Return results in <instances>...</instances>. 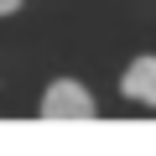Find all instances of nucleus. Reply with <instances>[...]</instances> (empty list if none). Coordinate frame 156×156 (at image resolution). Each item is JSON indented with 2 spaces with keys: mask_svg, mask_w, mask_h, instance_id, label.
Instances as JSON below:
<instances>
[{
  "mask_svg": "<svg viewBox=\"0 0 156 156\" xmlns=\"http://www.w3.org/2000/svg\"><path fill=\"white\" fill-rule=\"evenodd\" d=\"M94 115H99V99L78 78H52L42 89V99H37V120L42 125H89Z\"/></svg>",
  "mask_w": 156,
  "mask_h": 156,
  "instance_id": "obj_1",
  "label": "nucleus"
},
{
  "mask_svg": "<svg viewBox=\"0 0 156 156\" xmlns=\"http://www.w3.org/2000/svg\"><path fill=\"white\" fill-rule=\"evenodd\" d=\"M120 99L135 109H156V52H135L120 68Z\"/></svg>",
  "mask_w": 156,
  "mask_h": 156,
  "instance_id": "obj_2",
  "label": "nucleus"
},
{
  "mask_svg": "<svg viewBox=\"0 0 156 156\" xmlns=\"http://www.w3.org/2000/svg\"><path fill=\"white\" fill-rule=\"evenodd\" d=\"M21 5H26V0H0V21H5V16H16Z\"/></svg>",
  "mask_w": 156,
  "mask_h": 156,
  "instance_id": "obj_3",
  "label": "nucleus"
}]
</instances>
